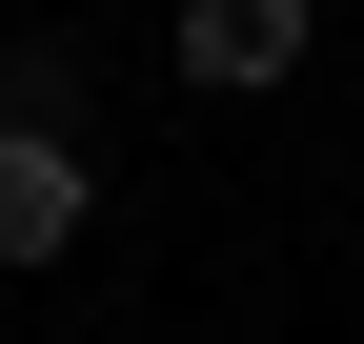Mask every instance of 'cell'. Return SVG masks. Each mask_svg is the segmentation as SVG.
Returning a JSON list of instances; mask_svg holds the SVG:
<instances>
[{
  "label": "cell",
  "instance_id": "3957f363",
  "mask_svg": "<svg viewBox=\"0 0 364 344\" xmlns=\"http://www.w3.org/2000/svg\"><path fill=\"white\" fill-rule=\"evenodd\" d=\"M81 102H102V61H81V41H0V122H41V142H81Z\"/></svg>",
  "mask_w": 364,
  "mask_h": 344
},
{
  "label": "cell",
  "instance_id": "6da1fadb",
  "mask_svg": "<svg viewBox=\"0 0 364 344\" xmlns=\"http://www.w3.org/2000/svg\"><path fill=\"white\" fill-rule=\"evenodd\" d=\"M304 41H324V0H182V81L203 102H284Z\"/></svg>",
  "mask_w": 364,
  "mask_h": 344
},
{
  "label": "cell",
  "instance_id": "7a4b0ae2",
  "mask_svg": "<svg viewBox=\"0 0 364 344\" xmlns=\"http://www.w3.org/2000/svg\"><path fill=\"white\" fill-rule=\"evenodd\" d=\"M81 223H102V183H81V142H41V122H0V284L81 264Z\"/></svg>",
  "mask_w": 364,
  "mask_h": 344
}]
</instances>
